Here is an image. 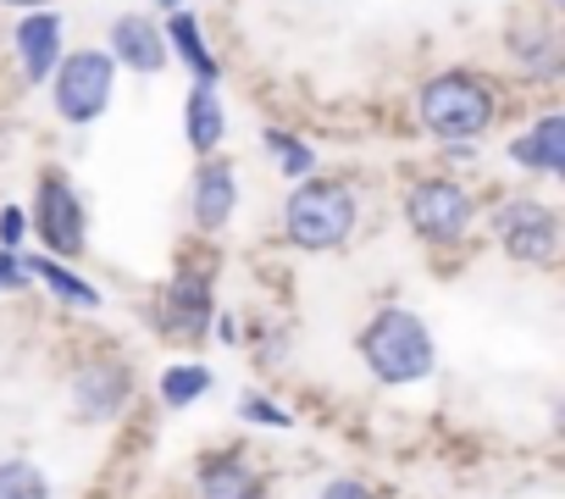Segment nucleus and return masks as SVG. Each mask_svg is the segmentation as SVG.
I'll use <instances>...</instances> for the list:
<instances>
[{
    "instance_id": "1",
    "label": "nucleus",
    "mask_w": 565,
    "mask_h": 499,
    "mask_svg": "<svg viewBox=\"0 0 565 499\" xmlns=\"http://www.w3.org/2000/svg\"><path fill=\"white\" fill-rule=\"evenodd\" d=\"M361 227V194L344 178H295L289 200H282V233L306 256H328L344 250Z\"/></svg>"
},
{
    "instance_id": "2",
    "label": "nucleus",
    "mask_w": 565,
    "mask_h": 499,
    "mask_svg": "<svg viewBox=\"0 0 565 499\" xmlns=\"http://www.w3.org/2000/svg\"><path fill=\"white\" fill-rule=\"evenodd\" d=\"M361 361L366 372L383 383V389H405V383H422L433 378L438 367V344H433V328L405 311V306H383L366 328H361Z\"/></svg>"
},
{
    "instance_id": "3",
    "label": "nucleus",
    "mask_w": 565,
    "mask_h": 499,
    "mask_svg": "<svg viewBox=\"0 0 565 499\" xmlns=\"http://www.w3.org/2000/svg\"><path fill=\"white\" fill-rule=\"evenodd\" d=\"M493 117H499V100H493V89L477 73H460V67L455 73H433L416 89V123L433 139H444V145L482 139L493 128Z\"/></svg>"
},
{
    "instance_id": "4",
    "label": "nucleus",
    "mask_w": 565,
    "mask_h": 499,
    "mask_svg": "<svg viewBox=\"0 0 565 499\" xmlns=\"http://www.w3.org/2000/svg\"><path fill=\"white\" fill-rule=\"evenodd\" d=\"M405 222L422 244L433 250H455L471 222H477V194L455 178H416L411 194H405Z\"/></svg>"
},
{
    "instance_id": "5",
    "label": "nucleus",
    "mask_w": 565,
    "mask_h": 499,
    "mask_svg": "<svg viewBox=\"0 0 565 499\" xmlns=\"http://www.w3.org/2000/svg\"><path fill=\"white\" fill-rule=\"evenodd\" d=\"M111 84H117V62L106 51H73L51 67V100L73 128H89L111 106Z\"/></svg>"
},
{
    "instance_id": "6",
    "label": "nucleus",
    "mask_w": 565,
    "mask_h": 499,
    "mask_svg": "<svg viewBox=\"0 0 565 499\" xmlns=\"http://www.w3.org/2000/svg\"><path fill=\"white\" fill-rule=\"evenodd\" d=\"M40 244L51 250L56 262H78L84 244H89V211H84V194L51 167L40 172V189H34V211H29Z\"/></svg>"
},
{
    "instance_id": "7",
    "label": "nucleus",
    "mask_w": 565,
    "mask_h": 499,
    "mask_svg": "<svg viewBox=\"0 0 565 499\" xmlns=\"http://www.w3.org/2000/svg\"><path fill=\"white\" fill-rule=\"evenodd\" d=\"M493 238L521 267H554L559 262V211L548 200H532V194L504 200L493 211Z\"/></svg>"
},
{
    "instance_id": "8",
    "label": "nucleus",
    "mask_w": 565,
    "mask_h": 499,
    "mask_svg": "<svg viewBox=\"0 0 565 499\" xmlns=\"http://www.w3.org/2000/svg\"><path fill=\"white\" fill-rule=\"evenodd\" d=\"M67 400H73V416H78V422H117V416L134 405V367H128V361H111V355L84 361V367L73 372Z\"/></svg>"
},
{
    "instance_id": "9",
    "label": "nucleus",
    "mask_w": 565,
    "mask_h": 499,
    "mask_svg": "<svg viewBox=\"0 0 565 499\" xmlns=\"http://www.w3.org/2000/svg\"><path fill=\"white\" fill-rule=\"evenodd\" d=\"M211 317H216V289L205 273L183 267L161 284V300H156V322L172 333V339H205L211 333Z\"/></svg>"
},
{
    "instance_id": "10",
    "label": "nucleus",
    "mask_w": 565,
    "mask_h": 499,
    "mask_svg": "<svg viewBox=\"0 0 565 499\" xmlns=\"http://www.w3.org/2000/svg\"><path fill=\"white\" fill-rule=\"evenodd\" d=\"M233 211H238V172L233 161L205 156V167H194V183H189V216L200 233H222Z\"/></svg>"
},
{
    "instance_id": "11",
    "label": "nucleus",
    "mask_w": 565,
    "mask_h": 499,
    "mask_svg": "<svg viewBox=\"0 0 565 499\" xmlns=\"http://www.w3.org/2000/svg\"><path fill=\"white\" fill-rule=\"evenodd\" d=\"M194 488L200 499H266V477L255 460H244L238 449H216L194 466Z\"/></svg>"
},
{
    "instance_id": "12",
    "label": "nucleus",
    "mask_w": 565,
    "mask_h": 499,
    "mask_svg": "<svg viewBox=\"0 0 565 499\" xmlns=\"http://www.w3.org/2000/svg\"><path fill=\"white\" fill-rule=\"evenodd\" d=\"M510 161L537 178H565V112H543L526 134H515Z\"/></svg>"
},
{
    "instance_id": "13",
    "label": "nucleus",
    "mask_w": 565,
    "mask_h": 499,
    "mask_svg": "<svg viewBox=\"0 0 565 499\" xmlns=\"http://www.w3.org/2000/svg\"><path fill=\"white\" fill-rule=\"evenodd\" d=\"M111 62H122L128 73H161L167 67V34L150 23V18H117V29H111V51H106Z\"/></svg>"
},
{
    "instance_id": "14",
    "label": "nucleus",
    "mask_w": 565,
    "mask_h": 499,
    "mask_svg": "<svg viewBox=\"0 0 565 499\" xmlns=\"http://www.w3.org/2000/svg\"><path fill=\"white\" fill-rule=\"evenodd\" d=\"M18 62H23V73L40 84V78H51V67L62 62V23L51 18V12H29L23 23H18Z\"/></svg>"
},
{
    "instance_id": "15",
    "label": "nucleus",
    "mask_w": 565,
    "mask_h": 499,
    "mask_svg": "<svg viewBox=\"0 0 565 499\" xmlns=\"http://www.w3.org/2000/svg\"><path fill=\"white\" fill-rule=\"evenodd\" d=\"M23 267H29V284H45L62 306H78V311H100V289L89 284V278H78L67 262H56V256H23Z\"/></svg>"
},
{
    "instance_id": "16",
    "label": "nucleus",
    "mask_w": 565,
    "mask_h": 499,
    "mask_svg": "<svg viewBox=\"0 0 565 499\" xmlns=\"http://www.w3.org/2000/svg\"><path fill=\"white\" fill-rule=\"evenodd\" d=\"M183 134H189V150L194 156H216L227 123H222V100H216V84H194L189 89V106H183Z\"/></svg>"
},
{
    "instance_id": "17",
    "label": "nucleus",
    "mask_w": 565,
    "mask_h": 499,
    "mask_svg": "<svg viewBox=\"0 0 565 499\" xmlns=\"http://www.w3.org/2000/svg\"><path fill=\"white\" fill-rule=\"evenodd\" d=\"M161 34H167V51H178V56L189 62L194 84H216V78H222L216 56H211V51H205V40H200V23H194V18H189L183 7H178V12L167 18V29H161Z\"/></svg>"
},
{
    "instance_id": "18",
    "label": "nucleus",
    "mask_w": 565,
    "mask_h": 499,
    "mask_svg": "<svg viewBox=\"0 0 565 499\" xmlns=\"http://www.w3.org/2000/svg\"><path fill=\"white\" fill-rule=\"evenodd\" d=\"M211 389H216V378H211V367H200V361H178V367H167L161 383H156V394H161L167 411H189V405L205 400Z\"/></svg>"
},
{
    "instance_id": "19",
    "label": "nucleus",
    "mask_w": 565,
    "mask_h": 499,
    "mask_svg": "<svg viewBox=\"0 0 565 499\" xmlns=\"http://www.w3.org/2000/svg\"><path fill=\"white\" fill-rule=\"evenodd\" d=\"M0 499H51V477L34 460L12 455V460H0Z\"/></svg>"
},
{
    "instance_id": "20",
    "label": "nucleus",
    "mask_w": 565,
    "mask_h": 499,
    "mask_svg": "<svg viewBox=\"0 0 565 499\" xmlns=\"http://www.w3.org/2000/svg\"><path fill=\"white\" fill-rule=\"evenodd\" d=\"M266 150L277 156V172H282V178H311V167H317V150H311L300 134L266 128Z\"/></svg>"
},
{
    "instance_id": "21",
    "label": "nucleus",
    "mask_w": 565,
    "mask_h": 499,
    "mask_svg": "<svg viewBox=\"0 0 565 499\" xmlns=\"http://www.w3.org/2000/svg\"><path fill=\"white\" fill-rule=\"evenodd\" d=\"M510 51H515L537 78H554V67H559V45H554L548 29H526V34L515 29V34H510Z\"/></svg>"
},
{
    "instance_id": "22",
    "label": "nucleus",
    "mask_w": 565,
    "mask_h": 499,
    "mask_svg": "<svg viewBox=\"0 0 565 499\" xmlns=\"http://www.w3.org/2000/svg\"><path fill=\"white\" fill-rule=\"evenodd\" d=\"M238 422H255V427H277V433H289V427H295V416L282 411V405H271L266 394H244V400H238Z\"/></svg>"
},
{
    "instance_id": "23",
    "label": "nucleus",
    "mask_w": 565,
    "mask_h": 499,
    "mask_svg": "<svg viewBox=\"0 0 565 499\" xmlns=\"http://www.w3.org/2000/svg\"><path fill=\"white\" fill-rule=\"evenodd\" d=\"M18 289H29V267H23L18 250L0 244V295H18Z\"/></svg>"
},
{
    "instance_id": "24",
    "label": "nucleus",
    "mask_w": 565,
    "mask_h": 499,
    "mask_svg": "<svg viewBox=\"0 0 565 499\" xmlns=\"http://www.w3.org/2000/svg\"><path fill=\"white\" fill-rule=\"evenodd\" d=\"M23 233H29V211H23V205H7V211H0V244L18 250Z\"/></svg>"
},
{
    "instance_id": "25",
    "label": "nucleus",
    "mask_w": 565,
    "mask_h": 499,
    "mask_svg": "<svg viewBox=\"0 0 565 499\" xmlns=\"http://www.w3.org/2000/svg\"><path fill=\"white\" fill-rule=\"evenodd\" d=\"M317 499H377V493H372V482H361V477H333Z\"/></svg>"
},
{
    "instance_id": "26",
    "label": "nucleus",
    "mask_w": 565,
    "mask_h": 499,
    "mask_svg": "<svg viewBox=\"0 0 565 499\" xmlns=\"http://www.w3.org/2000/svg\"><path fill=\"white\" fill-rule=\"evenodd\" d=\"M7 7H23V12H40V7H51V0H7Z\"/></svg>"
},
{
    "instance_id": "27",
    "label": "nucleus",
    "mask_w": 565,
    "mask_h": 499,
    "mask_svg": "<svg viewBox=\"0 0 565 499\" xmlns=\"http://www.w3.org/2000/svg\"><path fill=\"white\" fill-rule=\"evenodd\" d=\"M156 7H161V12H178V7H183V0H156Z\"/></svg>"
},
{
    "instance_id": "28",
    "label": "nucleus",
    "mask_w": 565,
    "mask_h": 499,
    "mask_svg": "<svg viewBox=\"0 0 565 499\" xmlns=\"http://www.w3.org/2000/svg\"><path fill=\"white\" fill-rule=\"evenodd\" d=\"M548 7H565V0H548Z\"/></svg>"
}]
</instances>
